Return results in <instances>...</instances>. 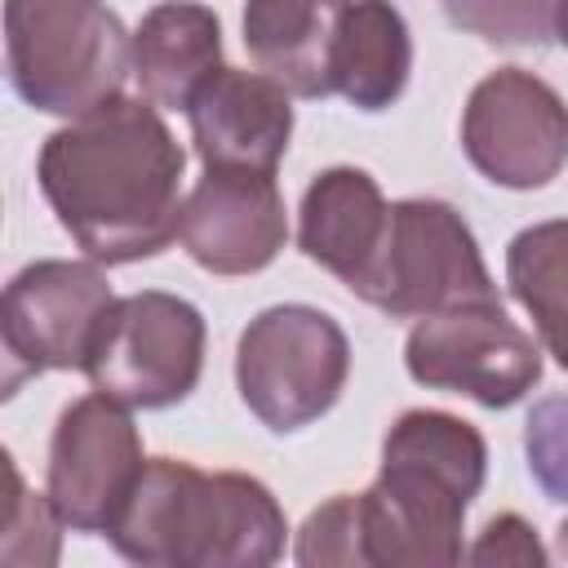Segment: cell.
Segmentation results:
<instances>
[{
  "label": "cell",
  "mask_w": 568,
  "mask_h": 568,
  "mask_svg": "<svg viewBox=\"0 0 568 568\" xmlns=\"http://www.w3.org/2000/svg\"><path fill=\"white\" fill-rule=\"evenodd\" d=\"M186 151L151 98H111L40 146L36 178L62 231L98 266L169 248L182 226Z\"/></svg>",
  "instance_id": "obj_1"
},
{
  "label": "cell",
  "mask_w": 568,
  "mask_h": 568,
  "mask_svg": "<svg viewBox=\"0 0 568 568\" xmlns=\"http://www.w3.org/2000/svg\"><path fill=\"white\" fill-rule=\"evenodd\" d=\"M488 475L484 435L444 408H408L382 439V470L359 493L368 568H453L462 524Z\"/></svg>",
  "instance_id": "obj_2"
},
{
  "label": "cell",
  "mask_w": 568,
  "mask_h": 568,
  "mask_svg": "<svg viewBox=\"0 0 568 568\" xmlns=\"http://www.w3.org/2000/svg\"><path fill=\"white\" fill-rule=\"evenodd\" d=\"M106 537L120 559L142 568H266L284 555L288 524L253 475L151 457Z\"/></svg>",
  "instance_id": "obj_3"
},
{
  "label": "cell",
  "mask_w": 568,
  "mask_h": 568,
  "mask_svg": "<svg viewBox=\"0 0 568 568\" xmlns=\"http://www.w3.org/2000/svg\"><path fill=\"white\" fill-rule=\"evenodd\" d=\"M133 36L106 0H4V71L13 93L75 120L120 98Z\"/></svg>",
  "instance_id": "obj_4"
},
{
  "label": "cell",
  "mask_w": 568,
  "mask_h": 568,
  "mask_svg": "<svg viewBox=\"0 0 568 568\" xmlns=\"http://www.w3.org/2000/svg\"><path fill=\"white\" fill-rule=\"evenodd\" d=\"M351 293L390 320L501 302L470 222L453 204L426 195L390 204L382 248Z\"/></svg>",
  "instance_id": "obj_5"
},
{
  "label": "cell",
  "mask_w": 568,
  "mask_h": 568,
  "mask_svg": "<svg viewBox=\"0 0 568 568\" xmlns=\"http://www.w3.org/2000/svg\"><path fill=\"white\" fill-rule=\"evenodd\" d=\"M351 342L333 315L306 302L266 306L235 342V386L244 408L275 435L320 422L346 390Z\"/></svg>",
  "instance_id": "obj_6"
},
{
  "label": "cell",
  "mask_w": 568,
  "mask_h": 568,
  "mask_svg": "<svg viewBox=\"0 0 568 568\" xmlns=\"http://www.w3.org/2000/svg\"><path fill=\"white\" fill-rule=\"evenodd\" d=\"M204 342L209 328L195 302L164 288H142L111 302L84 359V377L93 390L129 408H169L200 386Z\"/></svg>",
  "instance_id": "obj_7"
},
{
  "label": "cell",
  "mask_w": 568,
  "mask_h": 568,
  "mask_svg": "<svg viewBox=\"0 0 568 568\" xmlns=\"http://www.w3.org/2000/svg\"><path fill=\"white\" fill-rule=\"evenodd\" d=\"M115 293L98 262L40 257L4 284L0 302V342H4V395L22 377L53 368H80L98 342V328Z\"/></svg>",
  "instance_id": "obj_8"
},
{
  "label": "cell",
  "mask_w": 568,
  "mask_h": 568,
  "mask_svg": "<svg viewBox=\"0 0 568 568\" xmlns=\"http://www.w3.org/2000/svg\"><path fill=\"white\" fill-rule=\"evenodd\" d=\"M404 368L426 390H453L484 408H510L541 382V346L501 302L422 315L404 342Z\"/></svg>",
  "instance_id": "obj_9"
},
{
  "label": "cell",
  "mask_w": 568,
  "mask_h": 568,
  "mask_svg": "<svg viewBox=\"0 0 568 568\" xmlns=\"http://www.w3.org/2000/svg\"><path fill=\"white\" fill-rule=\"evenodd\" d=\"M462 151L493 186L537 191L568 164V102L541 75L497 67L462 106Z\"/></svg>",
  "instance_id": "obj_10"
},
{
  "label": "cell",
  "mask_w": 568,
  "mask_h": 568,
  "mask_svg": "<svg viewBox=\"0 0 568 568\" xmlns=\"http://www.w3.org/2000/svg\"><path fill=\"white\" fill-rule=\"evenodd\" d=\"M146 462L151 457H142V435L129 417V404L93 390L58 413L49 439L44 493L67 528L111 532Z\"/></svg>",
  "instance_id": "obj_11"
},
{
  "label": "cell",
  "mask_w": 568,
  "mask_h": 568,
  "mask_svg": "<svg viewBox=\"0 0 568 568\" xmlns=\"http://www.w3.org/2000/svg\"><path fill=\"white\" fill-rule=\"evenodd\" d=\"M178 240L209 275L266 271L288 240V213L275 173L204 169L182 204Z\"/></svg>",
  "instance_id": "obj_12"
},
{
  "label": "cell",
  "mask_w": 568,
  "mask_h": 568,
  "mask_svg": "<svg viewBox=\"0 0 568 568\" xmlns=\"http://www.w3.org/2000/svg\"><path fill=\"white\" fill-rule=\"evenodd\" d=\"M191 142L204 169L275 173L293 138L288 89L262 71L217 67L186 106Z\"/></svg>",
  "instance_id": "obj_13"
},
{
  "label": "cell",
  "mask_w": 568,
  "mask_h": 568,
  "mask_svg": "<svg viewBox=\"0 0 568 568\" xmlns=\"http://www.w3.org/2000/svg\"><path fill=\"white\" fill-rule=\"evenodd\" d=\"M386 222H390V204L377 178L355 164H333L315 173L302 195L297 248L315 266L337 275L346 288H355L382 248Z\"/></svg>",
  "instance_id": "obj_14"
},
{
  "label": "cell",
  "mask_w": 568,
  "mask_h": 568,
  "mask_svg": "<svg viewBox=\"0 0 568 568\" xmlns=\"http://www.w3.org/2000/svg\"><path fill=\"white\" fill-rule=\"evenodd\" d=\"M346 9L351 0H244V49L293 98H328Z\"/></svg>",
  "instance_id": "obj_15"
},
{
  "label": "cell",
  "mask_w": 568,
  "mask_h": 568,
  "mask_svg": "<svg viewBox=\"0 0 568 568\" xmlns=\"http://www.w3.org/2000/svg\"><path fill=\"white\" fill-rule=\"evenodd\" d=\"M142 98L186 111L204 80L222 67V22L200 0H160L142 13L129 49Z\"/></svg>",
  "instance_id": "obj_16"
},
{
  "label": "cell",
  "mask_w": 568,
  "mask_h": 568,
  "mask_svg": "<svg viewBox=\"0 0 568 568\" xmlns=\"http://www.w3.org/2000/svg\"><path fill=\"white\" fill-rule=\"evenodd\" d=\"M413 36L390 0H351L333 44V93L355 111H386L408 89Z\"/></svg>",
  "instance_id": "obj_17"
},
{
  "label": "cell",
  "mask_w": 568,
  "mask_h": 568,
  "mask_svg": "<svg viewBox=\"0 0 568 568\" xmlns=\"http://www.w3.org/2000/svg\"><path fill=\"white\" fill-rule=\"evenodd\" d=\"M506 288L532 315L555 364L568 368V217L532 222L506 244Z\"/></svg>",
  "instance_id": "obj_18"
},
{
  "label": "cell",
  "mask_w": 568,
  "mask_h": 568,
  "mask_svg": "<svg viewBox=\"0 0 568 568\" xmlns=\"http://www.w3.org/2000/svg\"><path fill=\"white\" fill-rule=\"evenodd\" d=\"M559 0H444V18L488 44H550Z\"/></svg>",
  "instance_id": "obj_19"
},
{
  "label": "cell",
  "mask_w": 568,
  "mask_h": 568,
  "mask_svg": "<svg viewBox=\"0 0 568 568\" xmlns=\"http://www.w3.org/2000/svg\"><path fill=\"white\" fill-rule=\"evenodd\" d=\"M293 559L302 568H368L359 493H333L324 506H315L297 528Z\"/></svg>",
  "instance_id": "obj_20"
},
{
  "label": "cell",
  "mask_w": 568,
  "mask_h": 568,
  "mask_svg": "<svg viewBox=\"0 0 568 568\" xmlns=\"http://www.w3.org/2000/svg\"><path fill=\"white\" fill-rule=\"evenodd\" d=\"M528 475L546 501L568 506V395H546L524 422Z\"/></svg>",
  "instance_id": "obj_21"
},
{
  "label": "cell",
  "mask_w": 568,
  "mask_h": 568,
  "mask_svg": "<svg viewBox=\"0 0 568 568\" xmlns=\"http://www.w3.org/2000/svg\"><path fill=\"white\" fill-rule=\"evenodd\" d=\"M9 479H13V501H9V519H4V546H0L4 564H36V568L53 564L58 559V532L67 528L62 515L53 510L49 493L31 497L22 488L13 462H9Z\"/></svg>",
  "instance_id": "obj_22"
},
{
  "label": "cell",
  "mask_w": 568,
  "mask_h": 568,
  "mask_svg": "<svg viewBox=\"0 0 568 568\" xmlns=\"http://www.w3.org/2000/svg\"><path fill=\"white\" fill-rule=\"evenodd\" d=\"M550 555L546 546L537 541V528L524 519V515H493L475 546H466V564H479V568H497V564H510V568H541Z\"/></svg>",
  "instance_id": "obj_23"
},
{
  "label": "cell",
  "mask_w": 568,
  "mask_h": 568,
  "mask_svg": "<svg viewBox=\"0 0 568 568\" xmlns=\"http://www.w3.org/2000/svg\"><path fill=\"white\" fill-rule=\"evenodd\" d=\"M555 40L568 49V0H559V13H555Z\"/></svg>",
  "instance_id": "obj_24"
},
{
  "label": "cell",
  "mask_w": 568,
  "mask_h": 568,
  "mask_svg": "<svg viewBox=\"0 0 568 568\" xmlns=\"http://www.w3.org/2000/svg\"><path fill=\"white\" fill-rule=\"evenodd\" d=\"M555 559H564V564H568V519L555 528Z\"/></svg>",
  "instance_id": "obj_25"
}]
</instances>
